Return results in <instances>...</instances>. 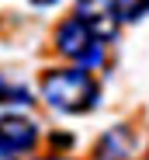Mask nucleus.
<instances>
[{
    "mask_svg": "<svg viewBox=\"0 0 149 160\" xmlns=\"http://www.w3.org/2000/svg\"><path fill=\"white\" fill-rule=\"evenodd\" d=\"M38 94L59 115H90L101 104V84L94 70L83 66H52L38 80Z\"/></svg>",
    "mask_w": 149,
    "mask_h": 160,
    "instance_id": "f257e3e1",
    "label": "nucleus"
},
{
    "mask_svg": "<svg viewBox=\"0 0 149 160\" xmlns=\"http://www.w3.org/2000/svg\"><path fill=\"white\" fill-rule=\"evenodd\" d=\"M56 52H59L63 59H69L73 66L97 70V66H104L108 42L97 35L83 18L69 14L66 21H59V28H56Z\"/></svg>",
    "mask_w": 149,
    "mask_h": 160,
    "instance_id": "f03ea898",
    "label": "nucleus"
},
{
    "mask_svg": "<svg viewBox=\"0 0 149 160\" xmlns=\"http://www.w3.org/2000/svg\"><path fill=\"white\" fill-rule=\"evenodd\" d=\"M38 146V125L24 115H0V160H17Z\"/></svg>",
    "mask_w": 149,
    "mask_h": 160,
    "instance_id": "7ed1b4c3",
    "label": "nucleus"
},
{
    "mask_svg": "<svg viewBox=\"0 0 149 160\" xmlns=\"http://www.w3.org/2000/svg\"><path fill=\"white\" fill-rule=\"evenodd\" d=\"M73 14L83 18L104 42H114V35H118V28H121L114 0H77V11H73Z\"/></svg>",
    "mask_w": 149,
    "mask_h": 160,
    "instance_id": "20e7f679",
    "label": "nucleus"
},
{
    "mask_svg": "<svg viewBox=\"0 0 149 160\" xmlns=\"http://www.w3.org/2000/svg\"><path fill=\"white\" fill-rule=\"evenodd\" d=\"M132 150H135V132L128 125H114L97 143V160H128Z\"/></svg>",
    "mask_w": 149,
    "mask_h": 160,
    "instance_id": "39448f33",
    "label": "nucleus"
},
{
    "mask_svg": "<svg viewBox=\"0 0 149 160\" xmlns=\"http://www.w3.org/2000/svg\"><path fill=\"white\" fill-rule=\"evenodd\" d=\"M35 98H31V91L24 87V84H11L7 77H0V104L4 108H28Z\"/></svg>",
    "mask_w": 149,
    "mask_h": 160,
    "instance_id": "423d86ee",
    "label": "nucleus"
},
{
    "mask_svg": "<svg viewBox=\"0 0 149 160\" xmlns=\"http://www.w3.org/2000/svg\"><path fill=\"white\" fill-rule=\"evenodd\" d=\"M114 7H118L121 24H135V21L149 18V0H114Z\"/></svg>",
    "mask_w": 149,
    "mask_h": 160,
    "instance_id": "0eeeda50",
    "label": "nucleus"
},
{
    "mask_svg": "<svg viewBox=\"0 0 149 160\" xmlns=\"http://www.w3.org/2000/svg\"><path fill=\"white\" fill-rule=\"evenodd\" d=\"M31 4H35V7H56L59 0H31Z\"/></svg>",
    "mask_w": 149,
    "mask_h": 160,
    "instance_id": "6e6552de",
    "label": "nucleus"
},
{
    "mask_svg": "<svg viewBox=\"0 0 149 160\" xmlns=\"http://www.w3.org/2000/svg\"><path fill=\"white\" fill-rule=\"evenodd\" d=\"M38 160H73V157H38Z\"/></svg>",
    "mask_w": 149,
    "mask_h": 160,
    "instance_id": "1a4fd4ad",
    "label": "nucleus"
},
{
    "mask_svg": "<svg viewBox=\"0 0 149 160\" xmlns=\"http://www.w3.org/2000/svg\"><path fill=\"white\" fill-rule=\"evenodd\" d=\"M146 160H149V153H146Z\"/></svg>",
    "mask_w": 149,
    "mask_h": 160,
    "instance_id": "9d476101",
    "label": "nucleus"
}]
</instances>
